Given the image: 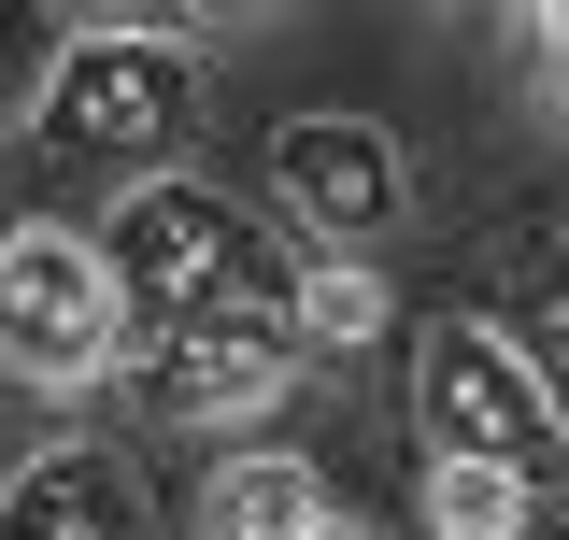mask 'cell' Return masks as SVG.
<instances>
[{"label":"cell","mask_w":569,"mask_h":540,"mask_svg":"<svg viewBox=\"0 0 569 540\" xmlns=\"http://www.w3.org/2000/svg\"><path fill=\"white\" fill-rule=\"evenodd\" d=\"M86 242H100V270H114L129 341L142 328H186V313H284V328H299V284H313V257L284 242L271 213H242L228 186H200V171L129 186Z\"/></svg>","instance_id":"obj_1"},{"label":"cell","mask_w":569,"mask_h":540,"mask_svg":"<svg viewBox=\"0 0 569 540\" xmlns=\"http://www.w3.org/2000/svg\"><path fill=\"white\" fill-rule=\"evenodd\" d=\"M29 129L71 186H114V200L157 186L200 129V29L186 14H71V58Z\"/></svg>","instance_id":"obj_2"},{"label":"cell","mask_w":569,"mask_h":540,"mask_svg":"<svg viewBox=\"0 0 569 540\" xmlns=\"http://www.w3.org/2000/svg\"><path fill=\"white\" fill-rule=\"evenodd\" d=\"M413 441H427V470H498L527 512L569 498V427H556V399L527 384V356L485 313H441L413 341Z\"/></svg>","instance_id":"obj_3"},{"label":"cell","mask_w":569,"mask_h":540,"mask_svg":"<svg viewBox=\"0 0 569 540\" xmlns=\"http://www.w3.org/2000/svg\"><path fill=\"white\" fill-rule=\"evenodd\" d=\"M129 356V313H114V270L86 228H14L0 242V384H100Z\"/></svg>","instance_id":"obj_4"},{"label":"cell","mask_w":569,"mask_h":540,"mask_svg":"<svg viewBox=\"0 0 569 540\" xmlns=\"http://www.w3.org/2000/svg\"><path fill=\"white\" fill-rule=\"evenodd\" d=\"M142 399L171 412V427H242V412H271L313 356L284 313H186V328H142Z\"/></svg>","instance_id":"obj_5"},{"label":"cell","mask_w":569,"mask_h":540,"mask_svg":"<svg viewBox=\"0 0 569 540\" xmlns=\"http://www.w3.org/2000/svg\"><path fill=\"white\" fill-rule=\"evenodd\" d=\"M271 186H284V213H299L313 242H342V257H370V242L413 228V157L370 129V114H299V129L271 142Z\"/></svg>","instance_id":"obj_6"},{"label":"cell","mask_w":569,"mask_h":540,"mask_svg":"<svg viewBox=\"0 0 569 540\" xmlns=\"http://www.w3.org/2000/svg\"><path fill=\"white\" fill-rule=\"evenodd\" d=\"M0 540H142V483L114 441H58L0 483Z\"/></svg>","instance_id":"obj_7"},{"label":"cell","mask_w":569,"mask_h":540,"mask_svg":"<svg viewBox=\"0 0 569 540\" xmlns=\"http://www.w3.org/2000/svg\"><path fill=\"white\" fill-rule=\"evenodd\" d=\"M512 356H527V384L556 399V427H569V257L556 242H498V313H485Z\"/></svg>","instance_id":"obj_8"},{"label":"cell","mask_w":569,"mask_h":540,"mask_svg":"<svg viewBox=\"0 0 569 540\" xmlns=\"http://www.w3.org/2000/svg\"><path fill=\"white\" fill-rule=\"evenodd\" d=\"M313 527H328V483L299 456H228L200 498V540H313Z\"/></svg>","instance_id":"obj_9"},{"label":"cell","mask_w":569,"mask_h":540,"mask_svg":"<svg viewBox=\"0 0 569 540\" xmlns=\"http://www.w3.org/2000/svg\"><path fill=\"white\" fill-rule=\"evenodd\" d=\"M427 527H441V540H527L541 512H527L498 470H427Z\"/></svg>","instance_id":"obj_10"},{"label":"cell","mask_w":569,"mask_h":540,"mask_svg":"<svg viewBox=\"0 0 569 540\" xmlns=\"http://www.w3.org/2000/svg\"><path fill=\"white\" fill-rule=\"evenodd\" d=\"M58 58H71V14H14L0 0V114H43Z\"/></svg>","instance_id":"obj_11"},{"label":"cell","mask_w":569,"mask_h":540,"mask_svg":"<svg viewBox=\"0 0 569 540\" xmlns=\"http://www.w3.org/2000/svg\"><path fill=\"white\" fill-rule=\"evenodd\" d=\"M385 328V299H370V270H328L313 257V284H299V356H342V341Z\"/></svg>","instance_id":"obj_12"},{"label":"cell","mask_w":569,"mask_h":540,"mask_svg":"<svg viewBox=\"0 0 569 540\" xmlns=\"http://www.w3.org/2000/svg\"><path fill=\"white\" fill-rule=\"evenodd\" d=\"M512 43H527V86H541V114H569V14H527Z\"/></svg>","instance_id":"obj_13"},{"label":"cell","mask_w":569,"mask_h":540,"mask_svg":"<svg viewBox=\"0 0 569 540\" xmlns=\"http://www.w3.org/2000/svg\"><path fill=\"white\" fill-rule=\"evenodd\" d=\"M313 540H356V527H313Z\"/></svg>","instance_id":"obj_14"},{"label":"cell","mask_w":569,"mask_h":540,"mask_svg":"<svg viewBox=\"0 0 569 540\" xmlns=\"http://www.w3.org/2000/svg\"><path fill=\"white\" fill-rule=\"evenodd\" d=\"M556 257H569V228H556Z\"/></svg>","instance_id":"obj_15"}]
</instances>
